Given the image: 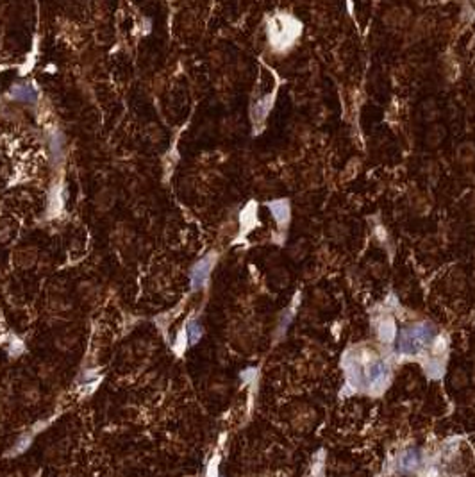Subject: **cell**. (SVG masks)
Returning <instances> with one entry per match:
<instances>
[{
  "instance_id": "5",
  "label": "cell",
  "mask_w": 475,
  "mask_h": 477,
  "mask_svg": "<svg viewBox=\"0 0 475 477\" xmlns=\"http://www.w3.org/2000/svg\"><path fill=\"white\" fill-rule=\"evenodd\" d=\"M268 209L271 211V215H273L275 222L279 223V227H281V229H284V227L288 225V222H289V204H288V200L281 198V200L268 202Z\"/></svg>"
},
{
  "instance_id": "9",
  "label": "cell",
  "mask_w": 475,
  "mask_h": 477,
  "mask_svg": "<svg viewBox=\"0 0 475 477\" xmlns=\"http://www.w3.org/2000/svg\"><path fill=\"white\" fill-rule=\"evenodd\" d=\"M270 108H271V97H266V98H263V101H259L254 106V111H252L254 120H263L264 116H266V113L270 111Z\"/></svg>"
},
{
  "instance_id": "6",
  "label": "cell",
  "mask_w": 475,
  "mask_h": 477,
  "mask_svg": "<svg viewBox=\"0 0 475 477\" xmlns=\"http://www.w3.org/2000/svg\"><path fill=\"white\" fill-rule=\"evenodd\" d=\"M9 97L14 98V101H21V102H36L38 93H36L34 86H31V84L18 83V84H13V88L9 90Z\"/></svg>"
},
{
  "instance_id": "1",
  "label": "cell",
  "mask_w": 475,
  "mask_h": 477,
  "mask_svg": "<svg viewBox=\"0 0 475 477\" xmlns=\"http://www.w3.org/2000/svg\"><path fill=\"white\" fill-rule=\"evenodd\" d=\"M293 23H295V20L288 18V16L271 22L268 33H270V40H271V43H273V47L282 48V47L291 45V41L295 40L296 34H298V31H300V26L295 27V29H291L289 26H293Z\"/></svg>"
},
{
  "instance_id": "12",
  "label": "cell",
  "mask_w": 475,
  "mask_h": 477,
  "mask_svg": "<svg viewBox=\"0 0 475 477\" xmlns=\"http://www.w3.org/2000/svg\"><path fill=\"white\" fill-rule=\"evenodd\" d=\"M218 456H214L213 459L209 461V465H207V470H206V477H221L220 473H218Z\"/></svg>"
},
{
  "instance_id": "11",
  "label": "cell",
  "mask_w": 475,
  "mask_h": 477,
  "mask_svg": "<svg viewBox=\"0 0 475 477\" xmlns=\"http://www.w3.org/2000/svg\"><path fill=\"white\" fill-rule=\"evenodd\" d=\"M446 352V340L443 336H438L434 341H432V354L434 356H441Z\"/></svg>"
},
{
  "instance_id": "8",
  "label": "cell",
  "mask_w": 475,
  "mask_h": 477,
  "mask_svg": "<svg viewBox=\"0 0 475 477\" xmlns=\"http://www.w3.org/2000/svg\"><path fill=\"white\" fill-rule=\"evenodd\" d=\"M186 336H188V343L189 345H195L196 341L202 338V325H200L196 320H189L188 322V325H186Z\"/></svg>"
},
{
  "instance_id": "10",
  "label": "cell",
  "mask_w": 475,
  "mask_h": 477,
  "mask_svg": "<svg viewBox=\"0 0 475 477\" xmlns=\"http://www.w3.org/2000/svg\"><path fill=\"white\" fill-rule=\"evenodd\" d=\"M425 370H427V373L431 377H441L443 373V365L439 361H436V359H432L429 365H425Z\"/></svg>"
},
{
  "instance_id": "4",
  "label": "cell",
  "mask_w": 475,
  "mask_h": 477,
  "mask_svg": "<svg viewBox=\"0 0 475 477\" xmlns=\"http://www.w3.org/2000/svg\"><path fill=\"white\" fill-rule=\"evenodd\" d=\"M423 466V456L418 448H407L398 459V468L402 472H418Z\"/></svg>"
},
{
  "instance_id": "7",
  "label": "cell",
  "mask_w": 475,
  "mask_h": 477,
  "mask_svg": "<svg viewBox=\"0 0 475 477\" xmlns=\"http://www.w3.org/2000/svg\"><path fill=\"white\" fill-rule=\"evenodd\" d=\"M396 336V325L391 316H386L377 323V338L382 343H391Z\"/></svg>"
},
{
  "instance_id": "2",
  "label": "cell",
  "mask_w": 475,
  "mask_h": 477,
  "mask_svg": "<svg viewBox=\"0 0 475 477\" xmlns=\"http://www.w3.org/2000/svg\"><path fill=\"white\" fill-rule=\"evenodd\" d=\"M214 261H216V254L211 252V254L204 256L202 259H198V263H195V266L191 268V288L193 290H200L207 284L211 275V270L214 266Z\"/></svg>"
},
{
  "instance_id": "3",
  "label": "cell",
  "mask_w": 475,
  "mask_h": 477,
  "mask_svg": "<svg viewBox=\"0 0 475 477\" xmlns=\"http://www.w3.org/2000/svg\"><path fill=\"white\" fill-rule=\"evenodd\" d=\"M396 345H398V352L402 356H418V354H421V350H423V347L420 345V341L411 334L409 327L402 329L400 338H398V343Z\"/></svg>"
}]
</instances>
